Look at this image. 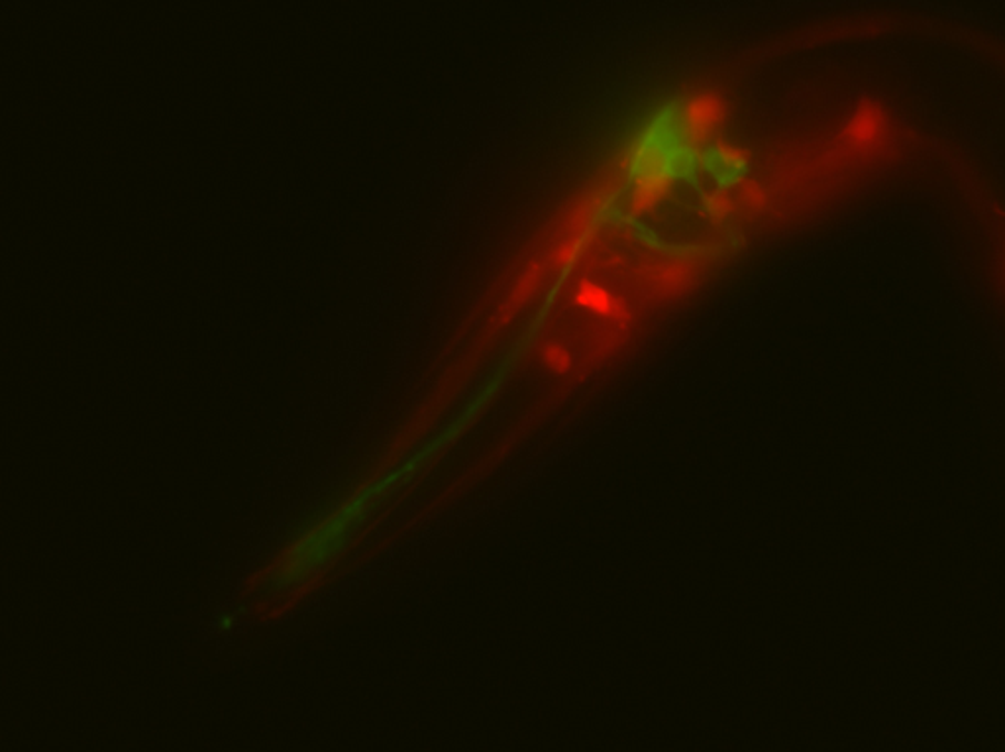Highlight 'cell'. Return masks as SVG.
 Segmentation results:
<instances>
[{"label": "cell", "instance_id": "obj_1", "mask_svg": "<svg viewBox=\"0 0 1005 752\" xmlns=\"http://www.w3.org/2000/svg\"><path fill=\"white\" fill-rule=\"evenodd\" d=\"M886 128V115L882 108L876 103H866L856 110L850 125H848V136L856 144L876 142L878 136H882Z\"/></svg>", "mask_w": 1005, "mask_h": 752}, {"label": "cell", "instance_id": "obj_2", "mask_svg": "<svg viewBox=\"0 0 1005 752\" xmlns=\"http://www.w3.org/2000/svg\"><path fill=\"white\" fill-rule=\"evenodd\" d=\"M236 625H239V617L232 611H222L214 617V623H212V627L219 633H230Z\"/></svg>", "mask_w": 1005, "mask_h": 752}]
</instances>
